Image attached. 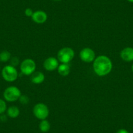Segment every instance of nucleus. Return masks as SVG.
<instances>
[{
	"instance_id": "17",
	"label": "nucleus",
	"mask_w": 133,
	"mask_h": 133,
	"mask_svg": "<svg viewBox=\"0 0 133 133\" xmlns=\"http://www.w3.org/2000/svg\"><path fill=\"white\" fill-rule=\"evenodd\" d=\"M18 100L20 103L22 104H28L29 102V98L27 95H21Z\"/></svg>"
},
{
	"instance_id": "2",
	"label": "nucleus",
	"mask_w": 133,
	"mask_h": 133,
	"mask_svg": "<svg viewBox=\"0 0 133 133\" xmlns=\"http://www.w3.org/2000/svg\"><path fill=\"white\" fill-rule=\"evenodd\" d=\"M75 57V51L70 47H64L59 50L57 59L61 63H69Z\"/></svg>"
},
{
	"instance_id": "10",
	"label": "nucleus",
	"mask_w": 133,
	"mask_h": 133,
	"mask_svg": "<svg viewBox=\"0 0 133 133\" xmlns=\"http://www.w3.org/2000/svg\"><path fill=\"white\" fill-rule=\"evenodd\" d=\"M120 56L121 59L126 62L133 61V48L130 47L125 48L121 50Z\"/></svg>"
},
{
	"instance_id": "20",
	"label": "nucleus",
	"mask_w": 133,
	"mask_h": 133,
	"mask_svg": "<svg viewBox=\"0 0 133 133\" xmlns=\"http://www.w3.org/2000/svg\"><path fill=\"white\" fill-rule=\"evenodd\" d=\"M116 133H129V132L127 131V130H125V129H119V130H117V132Z\"/></svg>"
},
{
	"instance_id": "9",
	"label": "nucleus",
	"mask_w": 133,
	"mask_h": 133,
	"mask_svg": "<svg viewBox=\"0 0 133 133\" xmlns=\"http://www.w3.org/2000/svg\"><path fill=\"white\" fill-rule=\"evenodd\" d=\"M32 20L37 24H44L48 19L47 14L43 11H37L33 12L31 16Z\"/></svg>"
},
{
	"instance_id": "8",
	"label": "nucleus",
	"mask_w": 133,
	"mask_h": 133,
	"mask_svg": "<svg viewBox=\"0 0 133 133\" xmlns=\"http://www.w3.org/2000/svg\"><path fill=\"white\" fill-rule=\"evenodd\" d=\"M43 66L46 71H54L57 69L59 66V61L56 57H49L44 60Z\"/></svg>"
},
{
	"instance_id": "22",
	"label": "nucleus",
	"mask_w": 133,
	"mask_h": 133,
	"mask_svg": "<svg viewBox=\"0 0 133 133\" xmlns=\"http://www.w3.org/2000/svg\"><path fill=\"white\" fill-rule=\"evenodd\" d=\"M55 2H59V1H61V0H54Z\"/></svg>"
},
{
	"instance_id": "21",
	"label": "nucleus",
	"mask_w": 133,
	"mask_h": 133,
	"mask_svg": "<svg viewBox=\"0 0 133 133\" xmlns=\"http://www.w3.org/2000/svg\"><path fill=\"white\" fill-rule=\"evenodd\" d=\"M128 2H130V3H133V0H127Z\"/></svg>"
},
{
	"instance_id": "18",
	"label": "nucleus",
	"mask_w": 133,
	"mask_h": 133,
	"mask_svg": "<svg viewBox=\"0 0 133 133\" xmlns=\"http://www.w3.org/2000/svg\"><path fill=\"white\" fill-rule=\"evenodd\" d=\"M19 63H20V61H19L18 58L16 57H14L12 58H11V65L13 66H16L19 65Z\"/></svg>"
},
{
	"instance_id": "11",
	"label": "nucleus",
	"mask_w": 133,
	"mask_h": 133,
	"mask_svg": "<svg viewBox=\"0 0 133 133\" xmlns=\"http://www.w3.org/2000/svg\"><path fill=\"white\" fill-rule=\"evenodd\" d=\"M31 76V81L35 84H41L45 80V76L40 71H35Z\"/></svg>"
},
{
	"instance_id": "19",
	"label": "nucleus",
	"mask_w": 133,
	"mask_h": 133,
	"mask_svg": "<svg viewBox=\"0 0 133 133\" xmlns=\"http://www.w3.org/2000/svg\"><path fill=\"white\" fill-rule=\"evenodd\" d=\"M33 12H33V10H32L31 8H27L25 10V11H24L25 15L26 16H28V17H31Z\"/></svg>"
},
{
	"instance_id": "4",
	"label": "nucleus",
	"mask_w": 133,
	"mask_h": 133,
	"mask_svg": "<svg viewBox=\"0 0 133 133\" xmlns=\"http://www.w3.org/2000/svg\"><path fill=\"white\" fill-rule=\"evenodd\" d=\"M2 76L5 81L12 82L17 79L18 73L15 66L11 65H6L2 69Z\"/></svg>"
},
{
	"instance_id": "23",
	"label": "nucleus",
	"mask_w": 133,
	"mask_h": 133,
	"mask_svg": "<svg viewBox=\"0 0 133 133\" xmlns=\"http://www.w3.org/2000/svg\"><path fill=\"white\" fill-rule=\"evenodd\" d=\"M132 72H133V64H132Z\"/></svg>"
},
{
	"instance_id": "15",
	"label": "nucleus",
	"mask_w": 133,
	"mask_h": 133,
	"mask_svg": "<svg viewBox=\"0 0 133 133\" xmlns=\"http://www.w3.org/2000/svg\"><path fill=\"white\" fill-rule=\"evenodd\" d=\"M11 54L9 51L3 50L0 53V61L3 63H6L9 61L11 59Z\"/></svg>"
},
{
	"instance_id": "16",
	"label": "nucleus",
	"mask_w": 133,
	"mask_h": 133,
	"mask_svg": "<svg viewBox=\"0 0 133 133\" xmlns=\"http://www.w3.org/2000/svg\"><path fill=\"white\" fill-rule=\"evenodd\" d=\"M7 110V104L3 99L0 98V114H3Z\"/></svg>"
},
{
	"instance_id": "12",
	"label": "nucleus",
	"mask_w": 133,
	"mask_h": 133,
	"mask_svg": "<svg viewBox=\"0 0 133 133\" xmlns=\"http://www.w3.org/2000/svg\"><path fill=\"white\" fill-rule=\"evenodd\" d=\"M57 71L61 76H66L71 72V67L69 63H61V65H59Z\"/></svg>"
},
{
	"instance_id": "5",
	"label": "nucleus",
	"mask_w": 133,
	"mask_h": 133,
	"mask_svg": "<svg viewBox=\"0 0 133 133\" xmlns=\"http://www.w3.org/2000/svg\"><path fill=\"white\" fill-rule=\"evenodd\" d=\"M33 114L40 120L46 119L49 116V108L45 104L42 103H37L33 107Z\"/></svg>"
},
{
	"instance_id": "7",
	"label": "nucleus",
	"mask_w": 133,
	"mask_h": 133,
	"mask_svg": "<svg viewBox=\"0 0 133 133\" xmlns=\"http://www.w3.org/2000/svg\"><path fill=\"white\" fill-rule=\"evenodd\" d=\"M80 57L82 61L85 63H91L94 61L95 53L94 50L90 48H84L80 51Z\"/></svg>"
},
{
	"instance_id": "6",
	"label": "nucleus",
	"mask_w": 133,
	"mask_h": 133,
	"mask_svg": "<svg viewBox=\"0 0 133 133\" xmlns=\"http://www.w3.org/2000/svg\"><path fill=\"white\" fill-rule=\"evenodd\" d=\"M36 63L32 59H25L20 63V71L25 75H31L35 71Z\"/></svg>"
},
{
	"instance_id": "3",
	"label": "nucleus",
	"mask_w": 133,
	"mask_h": 133,
	"mask_svg": "<svg viewBox=\"0 0 133 133\" xmlns=\"http://www.w3.org/2000/svg\"><path fill=\"white\" fill-rule=\"evenodd\" d=\"M21 91L16 86H9L3 92V97L8 102H15L19 99L21 96Z\"/></svg>"
},
{
	"instance_id": "1",
	"label": "nucleus",
	"mask_w": 133,
	"mask_h": 133,
	"mask_svg": "<svg viewBox=\"0 0 133 133\" xmlns=\"http://www.w3.org/2000/svg\"><path fill=\"white\" fill-rule=\"evenodd\" d=\"M112 62L107 56L101 55L95 59L93 68L95 73L98 76H104L108 75L112 71Z\"/></svg>"
},
{
	"instance_id": "14",
	"label": "nucleus",
	"mask_w": 133,
	"mask_h": 133,
	"mask_svg": "<svg viewBox=\"0 0 133 133\" xmlns=\"http://www.w3.org/2000/svg\"><path fill=\"white\" fill-rule=\"evenodd\" d=\"M50 123L46 119L41 120V123H39V129L43 132H47L50 129Z\"/></svg>"
},
{
	"instance_id": "13",
	"label": "nucleus",
	"mask_w": 133,
	"mask_h": 133,
	"mask_svg": "<svg viewBox=\"0 0 133 133\" xmlns=\"http://www.w3.org/2000/svg\"><path fill=\"white\" fill-rule=\"evenodd\" d=\"M7 116L11 118H16L20 115V110L16 106H11L8 108L7 111Z\"/></svg>"
}]
</instances>
